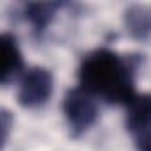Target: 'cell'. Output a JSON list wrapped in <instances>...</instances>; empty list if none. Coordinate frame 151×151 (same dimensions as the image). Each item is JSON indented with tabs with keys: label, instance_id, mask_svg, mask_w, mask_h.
<instances>
[{
	"label": "cell",
	"instance_id": "1",
	"mask_svg": "<svg viewBox=\"0 0 151 151\" xmlns=\"http://www.w3.org/2000/svg\"><path fill=\"white\" fill-rule=\"evenodd\" d=\"M133 71L135 68L128 59L101 48L82 60L78 80L80 87L91 96H100L109 103L128 105L135 96Z\"/></svg>",
	"mask_w": 151,
	"mask_h": 151
},
{
	"label": "cell",
	"instance_id": "2",
	"mask_svg": "<svg viewBox=\"0 0 151 151\" xmlns=\"http://www.w3.org/2000/svg\"><path fill=\"white\" fill-rule=\"evenodd\" d=\"M62 109H64V116L69 124V130L75 137H78L80 133L89 130L98 117V107H96L94 96L86 93L82 87L68 91Z\"/></svg>",
	"mask_w": 151,
	"mask_h": 151
},
{
	"label": "cell",
	"instance_id": "3",
	"mask_svg": "<svg viewBox=\"0 0 151 151\" xmlns=\"http://www.w3.org/2000/svg\"><path fill=\"white\" fill-rule=\"evenodd\" d=\"M53 91V77L46 68L34 66L25 71L18 89V103L23 109L43 107Z\"/></svg>",
	"mask_w": 151,
	"mask_h": 151
},
{
	"label": "cell",
	"instance_id": "4",
	"mask_svg": "<svg viewBox=\"0 0 151 151\" xmlns=\"http://www.w3.org/2000/svg\"><path fill=\"white\" fill-rule=\"evenodd\" d=\"M126 107V128L132 133L139 135L140 132L151 128V93L135 94Z\"/></svg>",
	"mask_w": 151,
	"mask_h": 151
},
{
	"label": "cell",
	"instance_id": "5",
	"mask_svg": "<svg viewBox=\"0 0 151 151\" xmlns=\"http://www.w3.org/2000/svg\"><path fill=\"white\" fill-rule=\"evenodd\" d=\"M0 50H2V84H9L11 78L23 68V57L18 48L16 39L11 34H4L0 39Z\"/></svg>",
	"mask_w": 151,
	"mask_h": 151
},
{
	"label": "cell",
	"instance_id": "6",
	"mask_svg": "<svg viewBox=\"0 0 151 151\" xmlns=\"http://www.w3.org/2000/svg\"><path fill=\"white\" fill-rule=\"evenodd\" d=\"M126 30L137 37L146 39L151 36V7L149 6H132L124 13Z\"/></svg>",
	"mask_w": 151,
	"mask_h": 151
},
{
	"label": "cell",
	"instance_id": "7",
	"mask_svg": "<svg viewBox=\"0 0 151 151\" xmlns=\"http://www.w3.org/2000/svg\"><path fill=\"white\" fill-rule=\"evenodd\" d=\"M57 9L59 4H29L25 9V18L36 32H43L52 22Z\"/></svg>",
	"mask_w": 151,
	"mask_h": 151
},
{
	"label": "cell",
	"instance_id": "8",
	"mask_svg": "<svg viewBox=\"0 0 151 151\" xmlns=\"http://www.w3.org/2000/svg\"><path fill=\"white\" fill-rule=\"evenodd\" d=\"M135 146L139 151H151V128L135 135Z\"/></svg>",
	"mask_w": 151,
	"mask_h": 151
},
{
	"label": "cell",
	"instance_id": "9",
	"mask_svg": "<svg viewBox=\"0 0 151 151\" xmlns=\"http://www.w3.org/2000/svg\"><path fill=\"white\" fill-rule=\"evenodd\" d=\"M9 124H11V121H9V112L4 110V112H2V142H4V144H6V140H7Z\"/></svg>",
	"mask_w": 151,
	"mask_h": 151
}]
</instances>
